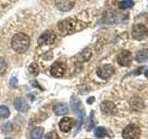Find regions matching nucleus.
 I'll return each mask as SVG.
<instances>
[{"label": "nucleus", "instance_id": "nucleus-10", "mask_svg": "<svg viewBox=\"0 0 148 139\" xmlns=\"http://www.w3.org/2000/svg\"><path fill=\"white\" fill-rule=\"evenodd\" d=\"M74 124H75V120L72 118L65 117L59 122V129L61 130L63 133H68L73 128Z\"/></svg>", "mask_w": 148, "mask_h": 139}, {"label": "nucleus", "instance_id": "nucleus-4", "mask_svg": "<svg viewBox=\"0 0 148 139\" xmlns=\"http://www.w3.org/2000/svg\"><path fill=\"white\" fill-rule=\"evenodd\" d=\"M132 35L135 40L141 41L148 36V30L147 28L143 24H136L132 28Z\"/></svg>", "mask_w": 148, "mask_h": 139}, {"label": "nucleus", "instance_id": "nucleus-21", "mask_svg": "<svg viewBox=\"0 0 148 139\" xmlns=\"http://www.w3.org/2000/svg\"><path fill=\"white\" fill-rule=\"evenodd\" d=\"M7 62L6 60H5V58H3L2 57H0V76L3 75V74L6 72L7 71Z\"/></svg>", "mask_w": 148, "mask_h": 139}, {"label": "nucleus", "instance_id": "nucleus-18", "mask_svg": "<svg viewBox=\"0 0 148 139\" xmlns=\"http://www.w3.org/2000/svg\"><path fill=\"white\" fill-rule=\"evenodd\" d=\"M71 105L72 109H73L74 111H75L76 113L82 109V105H81V101L79 100L78 98H75V97H72V98H71Z\"/></svg>", "mask_w": 148, "mask_h": 139}, {"label": "nucleus", "instance_id": "nucleus-13", "mask_svg": "<svg viewBox=\"0 0 148 139\" xmlns=\"http://www.w3.org/2000/svg\"><path fill=\"white\" fill-rule=\"evenodd\" d=\"M53 110H54V112H55L56 115L61 116V115H65V114H67V113H68L69 108H68V106H67V105L59 103V104H56V105L54 106Z\"/></svg>", "mask_w": 148, "mask_h": 139}, {"label": "nucleus", "instance_id": "nucleus-22", "mask_svg": "<svg viewBox=\"0 0 148 139\" xmlns=\"http://www.w3.org/2000/svg\"><path fill=\"white\" fill-rule=\"evenodd\" d=\"M29 71L32 74H34V75H38V73H39V67H38V65H37L36 63H32L30 65V67H29Z\"/></svg>", "mask_w": 148, "mask_h": 139}, {"label": "nucleus", "instance_id": "nucleus-7", "mask_svg": "<svg viewBox=\"0 0 148 139\" xmlns=\"http://www.w3.org/2000/svg\"><path fill=\"white\" fill-rule=\"evenodd\" d=\"M65 72H66V66L64 65V63L59 62V61L54 62L50 69V73L52 74V76L56 78L62 77L64 75Z\"/></svg>", "mask_w": 148, "mask_h": 139}, {"label": "nucleus", "instance_id": "nucleus-24", "mask_svg": "<svg viewBox=\"0 0 148 139\" xmlns=\"http://www.w3.org/2000/svg\"><path fill=\"white\" fill-rule=\"evenodd\" d=\"M45 139H59L58 134L56 132H49L48 133L45 134Z\"/></svg>", "mask_w": 148, "mask_h": 139}, {"label": "nucleus", "instance_id": "nucleus-5", "mask_svg": "<svg viewBox=\"0 0 148 139\" xmlns=\"http://www.w3.org/2000/svg\"><path fill=\"white\" fill-rule=\"evenodd\" d=\"M56 38H57V35L54 32L52 31H45L43 34L40 35V37L38 38V45H52L54 42L56 41Z\"/></svg>", "mask_w": 148, "mask_h": 139}, {"label": "nucleus", "instance_id": "nucleus-9", "mask_svg": "<svg viewBox=\"0 0 148 139\" xmlns=\"http://www.w3.org/2000/svg\"><path fill=\"white\" fill-rule=\"evenodd\" d=\"M56 7L61 11H69L74 7V0H55Z\"/></svg>", "mask_w": 148, "mask_h": 139}, {"label": "nucleus", "instance_id": "nucleus-2", "mask_svg": "<svg viewBox=\"0 0 148 139\" xmlns=\"http://www.w3.org/2000/svg\"><path fill=\"white\" fill-rule=\"evenodd\" d=\"M78 26H79V21L71 18L63 20L60 22H58V28L59 32L64 35L71 34H73L74 32L78 31V29H80Z\"/></svg>", "mask_w": 148, "mask_h": 139}, {"label": "nucleus", "instance_id": "nucleus-26", "mask_svg": "<svg viewBox=\"0 0 148 139\" xmlns=\"http://www.w3.org/2000/svg\"><path fill=\"white\" fill-rule=\"evenodd\" d=\"M9 83L12 85V86H16L17 85V83H18V79L16 78V77H14V76H12L11 78H10V81H9Z\"/></svg>", "mask_w": 148, "mask_h": 139}, {"label": "nucleus", "instance_id": "nucleus-25", "mask_svg": "<svg viewBox=\"0 0 148 139\" xmlns=\"http://www.w3.org/2000/svg\"><path fill=\"white\" fill-rule=\"evenodd\" d=\"M94 111H92L91 114H90V118H89V124H88V127H87V130L88 131H90V130L92 129L94 127Z\"/></svg>", "mask_w": 148, "mask_h": 139}, {"label": "nucleus", "instance_id": "nucleus-15", "mask_svg": "<svg viewBox=\"0 0 148 139\" xmlns=\"http://www.w3.org/2000/svg\"><path fill=\"white\" fill-rule=\"evenodd\" d=\"M92 58V51L90 48H85L82 52L79 55V61L85 62L88 61Z\"/></svg>", "mask_w": 148, "mask_h": 139}, {"label": "nucleus", "instance_id": "nucleus-17", "mask_svg": "<svg viewBox=\"0 0 148 139\" xmlns=\"http://www.w3.org/2000/svg\"><path fill=\"white\" fill-rule=\"evenodd\" d=\"M44 134V128L37 127L34 129L31 133V138L32 139H42Z\"/></svg>", "mask_w": 148, "mask_h": 139}, {"label": "nucleus", "instance_id": "nucleus-6", "mask_svg": "<svg viewBox=\"0 0 148 139\" xmlns=\"http://www.w3.org/2000/svg\"><path fill=\"white\" fill-rule=\"evenodd\" d=\"M114 72V68L111 65H104V66L97 69L96 73L99 78L103 79V80H108L113 75Z\"/></svg>", "mask_w": 148, "mask_h": 139}, {"label": "nucleus", "instance_id": "nucleus-19", "mask_svg": "<svg viewBox=\"0 0 148 139\" xmlns=\"http://www.w3.org/2000/svg\"><path fill=\"white\" fill-rule=\"evenodd\" d=\"M133 6H134V2L132 0H124V1H121L119 3V8L120 9L130 8H132Z\"/></svg>", "mask_w": 148, "mask_h": 139}, {"label": "nucleus", "instance_id": "nucleus-12", "mask_svg": "<svg viewBox=\"0 0 148 139\" xmlns=\"http://www.w3.org/2000/svg\"><path fill=\"white\" fill-rule=\"evenodd\" d=\"M14 107L20 112H26L29 109V105L27 104L26 100L22 97H17L14 100Z\"/></svg>", "mask_w": 148, "mask_h": 139}, {"label": "nucleus", "instance_id": "nucleus-14", "mask_svg": "<svg viewBox=\"0 0 148 139\" xmlns=\"http://www.w3.org/2000/svg\"><path fill=\"white\" fill-rule=\"evenodd\" d=\"M136 61L139 63L145 62L148 60V48L140 50L136 55Z\"/></svg>", "mask_w": 148, "mask_h": 139}, {"label": "nucleus", "instance_id": "nucleus-1", "mask_svg": "<svg viewBox=\"0 0 148 139\" xmlns=\"http://www.w3.org/2000/svg\"><path fill=\"white\" fill-rule=\"evenodd\" d=\"M11 46L18 54H23L30 46V37L23 32H18L13 36L11 40Z\"/></svg>", "mask_w": 148, "mask_h": 139}, {"label": "nucleus", "instance_id": "nucleus-28", "mask_svg": "<svg viewBox=\"0 0 148 139\" xmlns=\"http://www.w3.org/2000/svg\"><path fill=\"white\" fill-rule=\"evenodd\" d=\"M145 77H148V69H147V70H145Z\"/></svg>", "mask_w": 148, "mask_h": 139}, {"label": "nucleus", "instance_id": "nucleus-27", "mask_svg": "<svg viewBox=\"0 0 148 139\" xmlns=\"http://www.w3.org/2000/svg\"><path fill=\"white\" fill-rule=\"evenodd\" d=\"M94 101H95V97H94V96H92V97H90V98H88V99H87V103H88V104H92Z\"/></svg>", "mask_w": 148, "mask_h": 139}, {"label": "nucleus", "instance_id": "nucleus-20", "mask_svg": "<svg viewBox=\"0 0 148 139\" xmlns=\"http://www.w3.org/2000/svg\"><path fill=\"white\" fill-rule=\"evenodd\" d=\"M9 114H10V111H9L7 106H4V105L0 106V118L7 119L9 117Z\"/></svg>", "mask_w": 148, "mask_h": 139}, {"label": "nucleus", "instance_id": "nucleus-23", "mask_svg": "<svg viewBox=\"0 0 148 139\" xmlns=\"http://www.w3.org/2000/svg\"><path fill=\"white\" fill-rule=\"evenodd\" d=\"M12 123L10 122H8L2 126V131L4 133H9L10 131H12Z\"/></svg>", "mask_w": 148, "mask_h": 139}, {"label": "nucleus", "instance_id": "nucleus-11", "mask_svg": "<svg viewBox=\"0 0 148 139\" xmlns=\"http://www.w3.org/2000/svg\"><path fill=\"white\" fill-rule=\"evenodd\" d=\"M100 109L105 114L108 115H115L117 113V108L111 101H103L100 105Z\"/></svg>", "mask_w": 148, "mask_h": 139}, {"label": "nucleus", "instance_id": "nucleus-16", "mask_svg": "<svg viewBox=\"0 0 148 139\" xmlns=\"http://www.w3.org/2000/svg\"><path fill=\"white\" fill-rule=\"evenodd\" d=\"M95 136L98 138H102L105 136H111L110 132L105 127H97L95 130Z\"/></svg>", "mask_w": 148, "mask_h": 139}, {"label": "nucleus", "instance_id": "nucleus-3", "mask_svg": "<svg viewBox=\"0 0 148 139\" xmlns=\"http://www.w3.org/2000/svg\"><path fill=\"white\" fill-rule=\"evenodd\" d=\"M140 136L141 129L134 124H129L124 128L122 132V137L124 139H138Z\"/></svg>", "mask_w": 148, "mask_h": 139}, {"label": "nucleus", "instance_id": "nucleus-8", "mask_svg": "<svg viewBox=\"0 0 148 139\" xmlns=\"http://www.w3.org/2000/svg\"><path fill=\"white\" fill-rule=\"evenodd\" d=\"M132 53L127 50L121 51L117 57L118 63L123 67H129L132 63Z\"/></svg>", "mask_w": 148, "mask_h": 139}, {"label": "nucleus", "instance_id": "nucleus-29", "mask_svg": "<svg viewBox=\"0 0 148 139\" xmlns=\"http://www.w3.org/2000/svg\"><path fill=\"white\" fill-rule=\"evenodd\" d=\"M5 139H12V138H9V137H7V138H5Z\"/></svg>", "mask_w": 148, "mask_h": 139}]
</instances>
